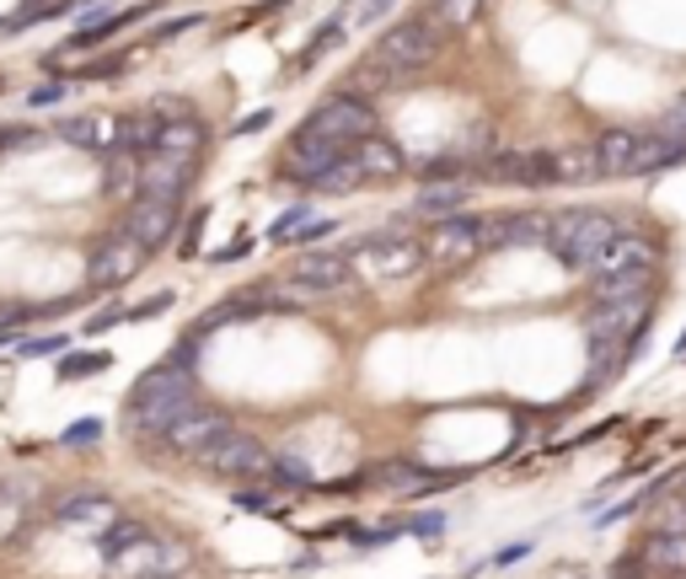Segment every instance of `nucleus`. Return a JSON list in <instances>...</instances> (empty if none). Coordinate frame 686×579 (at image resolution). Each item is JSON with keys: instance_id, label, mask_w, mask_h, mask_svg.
Here are the masks:
<instances>
[{"instance_id": "nucleus-1", "label": "nucleus", "mask_w": 686, "mask_h": 579, "mask_svg": "<svg viewBox=\"0 0 686 579\" xmlns=\"http://www.w3.org/2000/svg\"><path fill=\"white\" fill-rule=\"evenodd\" d=\"M188 408H198V397H193V376L178 371L172 360H161V365H151L140 382L129 386V402H124V424L134 435H151V441H161L178 419H183Z\"/></svg>"}, {"instance_id": "nucleus-2", "label": "nucleus", "mask_w": 686, "mask_h": 579, "mask_svg": "<svg viewBox=\"0 0 686 579\" xmlns=\"http://www.w3.org/2000/svg\"><path fill=\"white\" fill-rule=\"evenodd\" d=\"M654 268H660V242L638 237V231H617V242L590 263V290H595V301L638 295V290H649Z\"/></svg>"}, {"instance_id": "nucleus-3", "label": "nucleus", "mask_w": 686, "mask_h": 579, "mask_svg": "<svg viewBox=\"0 0 686 579\" xmlns=\"http://www.w3.org/2000/svg\"><path fill=\"white\" fill-rule=\"evenodd\" d=\"M612 242H617V220L606 209H590V204L563 209L547 226V253L558 257V263H568L574 274H590V263L606 253Z\"/></svg>"}, {"instance_id": "nucleus-4", "label": "nucleus", "mask_w": 686, "mask_h": 579, "mask_svg": "<svg viewBox=\"0 0 686 579\" xmlns=\"http://www.w3.org/2000/svg\"><path fill=\"white\" fill-rule=\"evenodd\" d=\"M349 257V268L354 274H365L375 285H397V279H413L430 257H424V242H413V237H402V231H381V237H360V242H349L344 248Z\"/></svg>"}, {"instance_id": "nucleus-5", "label": "nucleus", "mask_w": 686, "mask_h": 579, "mask_svg": "<svg viewBox=\"0 0 686 579\" xmlns=\"http://www.w3.org/2000/svg\"><path fill=\"white\" fill-rule=\"evenodd\" d=\"M440 55V27L430 16H408V22H392L381 38H375V60L386 64V70H402V75H413V70H424V64Z\"/></svg>"}, {"instance_id": "nucleus-6", "label": "nucleus", "mask_w": 686, "mask_h": 579, "mask_svg": "<svg viewBox=\"0 0 686 579\" xmlns=\"http://www.w3.org/2000/svg\"><path fill=\"white\" fill-rule=\"evenodd\" d=\"M204 472H215V478H237V483H248V478H268L274 472V456L263 441H252L242 430H226L215 446H204L193 456Z\"/></svg>"}, {"instance_id": "nucleus-7", "label": "nucleus", "mask_w": 686, "mask_h": 579, "mask_svg": "<svg viewBox=\"0 0 686 579\" xmlns=\"http://www.w3.org/2000/svg\"><path fill=\"white\" fill-rule=\"evenodd\" d=\"M183 564H188V553L178 547V542H167V536H134L124 553H113L108 558V575L113 579H172V575H183Z\"/></svg>"}, {"instance_id": "nucleus-8", "label": "nucleus", "mask_w": 686, "mask_h": 579, "mask_svg": "<svg viewBox=\"0 0 686 579\" xmlns=\"http://www.w3.org/2000/svg\"><path fill=\"white\" fill-rule=\"evenodd\" d=\"M489 248V220L483 215H445V220H430V237H424V257L430 263H467L472 253Z\"/></svg>"}, {"instance_id": "nucleus-9", "label": "nucleus", "mask_w": 686, "mask_h": 579, "mask_svg": "<svg viewBox=\"0 0 686 579\" xmlns=\"http://www.w3.org/2000/svg\"><path fill=\"white\" fill-rule=\"evenodd\" d=\"M306 129L338 140V145H360L365 134H375V108L365 97H354V92H338V97H327L312 119H306Z\"/></svg>"}, {"instance_id": "nucleus-10", "label": "nucleus", "mask_w": 686, "mask_h": 579, "mask_svg": "<svg viewBox=\"0 0 686 579\" xmlns=\"http://www.w3.org/2000/svg\"><path fill=\"white\" fill-rule=\"evenodd\" d=\"M649 322H654V301H649V290H638V295H612V301H595V312H590V338H638V333H649Z\"/></svg>"}, {"instance_id": "nucleus-11", "label": "nucleus", "mask_w": 686, "mask_h": 579, "mask_svg": "<svg viewBox=\"0 0 686 579\" xmlns=\"http://www.w3.org/2000/svg\"><path fill=\"white\" fill-rule=\"evenodd\" d=\"M188 178H193V156H178V150H145V161H140V198L178 204L188 193Z\"/></svg>"}, {"instance_id": "nucleus-12", "label": "nucleus", "mask_w": 686, "mask_h": 579, "mask_svg": "<svg viewBox=\"0 0 686 579\" xmlns=\"http://www.w3.org/2000/svg\"><path fill=\"white\" fill-rule=\"evenodd\" d=\"M119 231H124L129 242H140L145 253H156V248H167V242H172V231H178V204H161V198H134Z\"/></svg>"}, {"instance_id": "nucleus-13", "label": "nucleus", "mask_w": 686, "mask_h": 579, "mask_svg": "<svg viewBox=\"0 0 686 579\" xmlns=\"http://www.w3.org/2000/svg\"><path fill=\"white\" fill-rule=\"evenodd\" d=\"M226 430H231V419H226L220 408H188V413L172 424V430H167V435H161V441L178 450V456H198L204 446H215Z\"/></svg>"}, {"instance_id": "nucleus-14", "label": "nucleus", "mask_w": 686, "mask_h": 579, "mask_svg": "<svg viewBox=\"0 0 686 579\" xmlns=\"http://www.w3.org/2000/svg\"><path fill=\"white\" fill-rule=\"evenodd\" d=\"M140 257H145V248L140 242H129L124 231L108 242V248H97V257H92V274H86V285L92 290H113V285H124L129 274L140 268Z\"/></svg>"}, {"instance_id": "nucleus-15", "label": "nucleus", "mask_w": 686, "mask_h": 579, "mask_svg": "<svg viewBox=\"0 0 686 579\" xmlns=\"http://www.w3.org/2000/svg\"><path fill=\"white\" fill-rule=\"evenodd\" d=\"M344 156V145L338 140H327V134H316V129H301L296 140H290V150H285V172H296L301 183H312L322 167H333Z\"/></svg>"}, {"instance_id": "nucleus-16", "label": "nucleus", "mask_w": 686, "mask_h": 579, "mask_svg": "<svg viewBox=\"0 0 686 579\" xmlns=\"http://www.w3.org/2000/svg\"><path fill=\"white\" fill-rule=\"evenodd\" d=\"M119 520V505L108 499V494H70L55 505V526H70V531H108Z\"/></svg>"}, {"instance_id": "nucleus-17", "label": "nucleus", "mask_w": 686, "mask_h": 579, "mask_svg": "<svg viewBox=\"0 0 686 579\" xmlns=\"http://www.w3.org/2000/svg\"><path fill=\"white\" fill-rule=\"evenodd\" d=\"M547 215H494L489 248H547Z\"/></svg>"}, {"instance_id": "nucleus-18", "label": "nucleus", "mask_w": 686, "mask_h": 579, "mask_svg": "<svg viewBox=\"0 0 686 579\" xmlns=\"http://www.w3.org/2000/svg\"><path fill=\"white\" fill-rule=\"evenodd\" d=\"M483 178L500 183V189H542V167H537V150H500L483 161Z\"/></svg>"}, {"instance_id": "nucleus-19", "label": "nucleus", "mask_w": 686, "mask_h": 579, "mask_svg": "<svg viewBox=\"0 0 686 579\" xmlns=\"http://www.w3.org/2000/svg\"><path fill=\"white\" fill-rule=\"evenodd\" d=\"M686 161V140L676 134H638V156H633V178H654V172H671Z\"/></svg>"}, {"instance_id": "nucleus-20", "label": "nucleus", "mask_w": 686, "mask_h": 579, "mask_svg": "<svg viewBox=\"0 0 686 579\" xmlns=\"http://www.w3.org/2000/svg\"><path fill=\"white\" fill-rule=\"evenodd\" d=\"M467 183L461 178H435V183H424L419 198H413V215H424V220H445V215H456V209H467Z\"/></svg>"}, {"instance_id": "nucleus-21", "label": "nucleus", "mask_w": 686, "mask_h": 579, "mask_svg": "<svg viewBox=\"0 0 686 579\" xmlns=\"http://www.w3.org/2000/svg\"><path fill=\"white\" fill-rule=\"evenodd\" d=\"M354 156H360V167H365V178H397L402 167H408V156H402V145L397 140H386V134H365L360 145H354Z\"/></svg>"}, {"instance_id": "nucleus-22", "label": "nucleus", "mask_w": 686, "mask_h": 579, "mask_svg": "<svg viewBox=\"0 0 686 579\" xmlns=\"http://www.w3.org/2000/svg\"><path fill=\"white\" fill-rule=\"evenodd\" d=\"M595 156H601V178H627L633 156H638V134L633 129H606L595 140Z\"/></svg>"}, {"instance_id": "nucleus-23", "label": "nucleus", "mask_w": 686, "mask_h": 579, "mask_svg": "<svg viewBox=\"0 0 686 579\" xmlns=\"http://www.w3.org/2000/svg\"><path fill=\"white\" fill-rule=\"evenodd\" d=\"M371 178H365V167H360V156L354 150H344L333 167H322L312 178V189H322V193H354V189H365Z\"/></svg>"}, {"instance_id": "nucleus-24", "label": "nucleus", "mask_w": 686, "mask_h": 579, "mask_svg": "<svg viewBox=\"0 0 686 579\" xmlns=\"http://www.w3.org/2000/svg\"><path fill=\"white\" fill-rule=\"evenodd\" d=\"M161 113H129V119H119V129H113V145L119 150H156V140H161Z\"/></svg>"}, {"instance_id": "nucleus-25", "label": "nucleus", "mask_w": 686, "mask_h": 579, "mask_svg": "<svg viewBox=\"0 0 686 579\" xmlns=\"http://www.w3.org/2000/svg\"><path fill=\"white\" fill-rule=\"evenodd\" d=\"M113 129H119V119H60V140H70V145H81V150H108L113 145Z\"/></svg>"}, {"instance_id": "nucleus-26", "label": "nucleus", "mask_w": 686, "mask_h": 579, "mask_svg": "<svg viewBox=\"0 0 686 579\" xmlns=\"http://www.w3.org/2000/svg\"><path fill=\"white\" fill-rule=\"evenodd\" d=\"M590 178H601L595 145H568V150H558V183H590Z\"/></svg>"}, {"instance_id": "nucleus-27", "label": "nucleus", "mask_w": 686, "mask_h": 579, "mask_svg": "<svg viewBox=\"0 0 686 579\" xmlns=\"http://www.w3.org/2000/svg\"><path fill=\"white\" fill-rule=\"evenodd\" d=\"M643 558L654 569H686V531H654L643 542Z\"/></svg>"}, {"instance_id": "nucleus-28", "label": "nucleus", "mask_w": 686, "mask_h": 579, "mask_svg": "<svg viewBox=\"0 0 686 579\" xmlns=\"http://www.w3.org/2000/svg\"><path fill=\"white\" fill-rule=\"evenodd\" d=\"M478 16H483V0H430L435 27H472Z\"/></svg>"}, {"instance_id": "nucleus-29", "label": "nucleus", "mask_w": 686, "mask_h": 579, "mask_svg": "<svg viewBox=\"0 0 686 579\" xmlns=\"http://www.w3.org/2000/svg\"><path fill=\"white\" fill-rule=\"evenodd\" d=\"M198 145H204V129L193 124V119L161 124V140H156V150H178V156H198Z\"/></svg>"}, {"instance_id": "nucleus-30", "label": "nucleus", "mask_w": 686, "mask_h": 579, "mask_svg": "<svg viewBox=\"0 0 686 579\" xmlns=\"http://www.w3.org/2000/svg\"><path fill=\"white\" fill-rule=\"evenodd\" d=\"M590 354H595V360H590V382H612V376L623 371V360H627L623 338H595Z\"/></svg>"}, {"instance_id": "nucleus-31", "label": "nucleus", "mask_w": 686, "mask_h": 579, "mask_svg": "<svg viewBox=\"0 0 686 579\" xmlns=\"http://www.w3.org/2000/svg\"><path fill=\"white\" fill-rule=\"evenodd\" d=\"M108 193H129L140 189V161H134V150H119L113 145V156H108V183H103Z\"/></svg>"}, {"instance_id": "nucleus-32", "label": "nucleus", "mask_w": 686, "mask_h": 579, "mask_svg": "<svg viewBox=\"0 0 686 579\" xmlns=\"http://www.w3.org/2000/svg\"><path fill=\"white\" fill-rule=\"evenodd\" d=\"M22 515H27V494H22L16 483H0V542H11V536H16Z\"/></svg>"}, {"instance_id": "nucleus-33", "label": "nucleus", "mask_w": 686, "mask_h": 579, "mask_svg": "<svg viewBox=\"0 0 686 579\" xmlns=\"http://www.w3.org/2000/svg\"><path fill=\"white\" fill-rule=\"evenodd\" d=\"M134 536H145V526H140V520H113L108 531H97V547H103V564H108L113 553H124V547L134 542Z\"/></svg>"}, {"instance_id": "nucleus-34", "label": "nucleus", "mask_w": 686, "mask_h": 579, "mask_svg": "<svg viewBox=\"0 0 686 579\" xmlns=\"http://www.w3.org/2000/svg\"><path fill=\"white\" fill-rule=\"evenodd\" d=\"M268 478H279L285 488H306L312 483V467L301 461V456H274V472Z\"/></svg>"}, {"instance_id": "nucleus-35", "label": "nucleus", "mask_w": 686, "mask_h": 579, "mask_svg": "<svg viewBox=\"0 0 686 579\" xmlns=\"http://www.w3.org/2000/svg\"><path fill=\"white\" fill-rule=\"evenodd\" d=\"M108 371V354H75V360H60V382H81V376H97Z\"/></svg>"}, {"instance_id": "nucleus-36", "label": "nucleus", "mask_w": 686, "mask_h": 579, "mask_svg": "<svg viewBox=\"0 0 686 579\" xmlns=\"http://www.w3.org/2000/svg\"><path fill=\"white\" fill-rule=\"evenodd\" d=\"M402 526H408V531H413L419 542H440V536H445V515H440V510L413 515V520H402Z\"/></svg>"}, {"instance_id": "nucleus-37", "label": "nucleus", "mask_w": 686, "mask_h": 579, "mask_svg": "<svg viewBox=\"0 0 686 579\" xmlns=\"http://www.w3.org/2000/svg\"><path fill=\"white\" fill-rule=\"evenodd\" d=\"M306 220H312V209H306V204H301V209H285V215L274 220V242H290V237H296Z\"/></svg>"}, {"instance_id": "nucleus-38", "label": "nucleus", "mask_w": 686, "mask_h": 579, "mask_svg": "<svg viewBox=\"0 0 686 579\" xmlns=\"http://www.w3.org/2000/svg\"><path fill=\"white\" fill-rule=\"evenodd\" d=\"M198 338H204V333H188L183 343L172 349V365H178V371H188V376L198 371Z\"/></svg>"}, {"instance_id": "nucleus-39", "label": "nucleus", "mask_w": 686, "mask_h": 579, "mask_svg": "<svg viewBox=\"0 0 686 579\" xmlns=\"http://www.w3.org/2000/svg\"><path fill=\"white\" fill-rule=\"evenodd\" d=\"M178 295L172 290H161V295H151V301H140V306H129V322H145V317H161L167 306H172Z\"/></svg>"}, {"instance_id": "nucleus-40", "label": "nucleus", "mask_w": 686, "mask_h": 579, "mask_svg": "<svg viewBox=\"0 0 686 579\" xmlns=\"http://www.w3.org/2000/svg\"><path fill=\"white\" fill-rule=\"evenodd\" d=\"M97 435H103V424H97V419H81V424H70V430H64L60 441H64V446H92Z\"/></svg>"}, {"instance_id": "nucleus-41", "label": "nucleus", "mask_w": 686, "mask_h": 579, "mask_svg": "<svg viewBox=\"0 0 686 579\" xmlns=\"http://www.w3.org/2000/svg\"><path fill=\"white\" fill-rule=\"evenodd\" d=\"M60 97H64V86H60V81H49V86H38V92H33L27 102H33V108H55Z\"/></svg>"}, {"instance_id": "nucleus-42", "label": "nucleus", "mask_w": 686, "mask_h": 579, "mask_svg": "<svg viewBox=\"0 0 686 579\" xmlns=\"http://www.w3.org/2000/svg\"><path fill=\"white\" fill-rule=\"evenodd\" d=\"M665 134H676V140H686V97L676 102V108H671V113H665Z\"/></svg>"}, {"instance_id": "nucleus-43", "label": "nucleus", "mask_w": 686, "mask_h": 579, "mask_svg": "<svg viewBox=\"0 0 686 579\" xmlns=\"http://www.w3.org/2000/svg\"><path fill=\"white\" fill-rule=\"evenodd\" d=\"M660 531H686V505H671L660 515Z\"/></svg>"}, {"instance_id": "nucleus-44", "label": "nucleus", "mask_w": 686, "mask_h": 579, "mask_svg": "<svg viewBox=\"0 0 686 579\" xmlns=\"http://www.w3.org/2000/svg\"><path fill=\"white\" fill-rule=\"evenodd\" d=\"M268 119H274V113H268V108H257V113H248V119L237 124V134H257V129H268Z\"/></svg>"}, {"instance_id": "nucleus-45", "label": "nucleus", "mask_w": 686, "mask_h": 579, "mask_svg": "<svg viewBox=\"0 0 686 579\" xmlns=\"http://www.w3.org/2000/svg\"><path fill=\"white\" fill-rule=\"evenodd\" d=\"M198 16H178V22H167V27H156V38H178V33H188Z\"/></svg>"}, {"instance_id": "nucleus-46", "label": "nucleus", "mask_w": 686, "mask_h": 579, "mask_svg": "<svg viewBox=\"0 0 686 579\" xmlns=\"http://www.w3.org/2000/svg\"><path fill=\"white\" fill-rule=\"evenodd\" d=\"M237 505H248V510H268V494H237Z\"/></svg>"}, {"instance_id": "nucleus-47", "label": "nucleus", "mask_w": 686, "mask_h": 579, "mask_svg": "<svg viewBox=\"0 0 686 579\" xmlns=\"http://www.w3.org/2000/svg\"><path fill=\"white\" fill-rule=\"evenodd\" d=\"M676 360H686V333H682V343H676Z\"/></svg>"}]
</instances>
